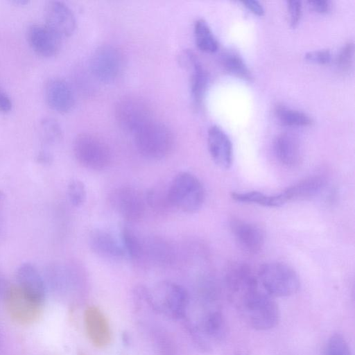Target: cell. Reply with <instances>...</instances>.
Instances as JSON below:
<instances>
[{
	"mask_svg": "<svg viewBox=\"0 0 355 355\" xmlns=\"http://www.w3.org/2000/svg\"><path fill=\"white\" fill-rule=\"evenodd\" d=\"M138 152L145 158L159 160L173 150L174 137L164 123L153 119L134 134Z\"/></svg>",
	"mask_w": 355,
	"mask_h": 355,
	"instance_id": "3",
	"label": "cell"
},
{
	"mask_svg": "<svg viewBox=\"0 0 355 355\" xmlns=\"http://www.w3.org/2000/svg\"><path fill=\"white\" fill-rule=\"evenodd\" d=\"M26 38L33 51L40 56L51 58L60 51L62 38L46 24L29 26Z\"/></svg>",
	"mask_w": 355,
	"mask_h": 355,
	"instance_id": "10",
	"label": "cell"
},
{
	"mask_svg": "<svg viewBox=\"0 0 355 355\" xmlns=\"http://www.w3.org/2000/svg\"><path fill=\"white\" fill-rule=\"evenodd\" d=\"M195 42L202 52L212 53L218 49V43L206 21L199 19L193 26Z\"/></svg>",
	"mask_w": 355,
	"mask_h": 355,
	"instance_id": "24",
	"label": "cell"
},
{
	"mask_svg": "<svg viewBox=\"0 0 355 355\" xmlns=\"http://www.w3.org/2000/svg\"><path fill=\"white\" fill-rule=\"evenodd\" d=\"M287 10L289 17V23L292 28H295L300 21L302 11V2L300 1H288Z\"/></svg>",
	"mask_w": 355,
	"mask_h": 355,
	"instance_id": "33",
	"label": "cell"
},
{
	"mask_svg": "<svg viewBox=\"0 0 355 355\" xmlns=\"http://www.w3.org/2000/svg\"><path fill=\"white\" fill-rule=\"evenodd\" d=\"M114 116L121 129L133 135L153 119L148 104L141 98L132 96H125L117 101Z\"/></svg>",
	"mask_w": 355,
	"mask_h": 355,
	"instance_id": "6",
	"label": "cell"
},
{
	"mask_svg": "<svg viewBox=\"0 0 355 355\" xmlns=\"http://www.w3.org/2000/svg\"><path fill=\"white\" fill-rule=\"evenodd\" d=\"M67 197L70 203L76 207L82 206L87 196L85 184L80 180L73 179L67 185Z\"/></svg>",
	"mask_w": 355,
	"mask_h": 355,
	"instance_id": "29",
	"label": "cell"
},
{
	"mask_svg": "<svg viewBox=\"0 0 355 355\" xmlns=\"http://www.w3.org/2000/svg\"><path fill=\"white\" fill-rule=\"evenodd\" d=\"M16 279L24 299L34 305L42 303L45 297L44 283L39 271L33 264H21L17 268Z\"/></svg>",
	"mask_w": 355,
	"mask_h": 355,
	"instance_id": "9",
	"label": "cell"
},
{
	"mask_svg": "<svg viewBox=\"0 0 355 355\" xmlns=\"http://www.w3.org/2000/svg\"><path fill=\"white\" fill-rule=\"evenodd\" d=\"M40 135L45 143L55 144L61 139L62 131L60 125L55 119L45 117L40 121Z\"/></svg>",
	"mask_w": 355,
	"mask_h": 355,
	"instance_id": "27",
	"label": "cell"
},
{
	"mask_svg": "<svg viewBox=\"0 0 355 355\" xmlns=\"http://www.w3.org/2000/svg\"><path fill=\"white\" fill-rule=\"evenodd\" d=\"M354 46L352 42L345 44L339 51L336 58V66L342 73H349L354 64Z\"/></svg>",
	"mask_w": 355,
	"mask_h": 355,
	"instance_id": "28",
	"label": "cell"
},
{
	"mask_svg": "<svg viewBox=\"0 0 355 355\" xmlns=\"http://www.w3.org/2000/svg\"><path fill=\"white\" fill-rule=\"evenodd\" d=\"M12 108V102L10 98L0 89V112H8Z\"/></svg>",
	"mask_w": 355,
	"mask_h": 355,
	"instance_id": "37",
	"label": "cell"
},
{
	"mask_svg": "<svg viewBox=\"0 0 355 355\" xmlns=\"http://www.w3.org/2000/svg\"><path fill=\"white\" fill-rule=\"evenodd\" d=\"M324 180L320 176L306 178L282 192L286 202L309 199L317 196L323 189Z\"/></svg>",
	"mask_w": 355,
	"mask_h": 355,
	"instance_id": "20",
	"label": "cell"
},
{
	"mask_svg": "<svg viewBox=\"0 0 355 355\" xmlns=\"http://www.w3.org/2000/svg\"><path fill=\"white\" fill-rule=\"evenodd\" d=\"M257 279L262 288L273 297L295 294L300 286L296 272L291 266L278 262L262 265Z\"/></svg>",
	"mask_w": 355,
	"mask_h": 355,
	"instance_id": "4",
	"label": "cell"
},
{
	"mask_svg": "<svg viewBox=\"0 0 355 355\" xmlns=\"http://www.w3.org/2000/svg\"><path fill=\"white\" fill-rule=\"evenodd\" d=\"M37 160L41 163H49L51 159L49 154L46 152H41L37 155Z\"/></svg>",
	"mask_w": 355,
	"mask_h": 355,
	"instance_id": "39",
	"label": "cell"
},
{
	"mask_svg": "<svg viewBox=\"0 0 355 355\" xmlns=\"http://www.w3.org/2000/svg\"><path fill=\"white\" fill-rule=\"evenodd\" d=\"M123 67L121 52L112 45L99 46L92 53L89 60V69L96 79L104 83L114 81Z\"/></svg>",
	"mask_w": 355,
	"mask_h": 355,
	"instance_id": "8",
	"label": "cell"
},
{
	"mask_svg": "<svg viewBox=\"0 0 355 355\" xmlns=\"http://www.w3.org/2000/svg\"><path fill=\"white\" fill-rule=\"evenodd\" d=\"M207 146L213 161L222 168H229L233 160L232 144L227 135L217 125H212L207 132Z\"/></svg>",
	"mask_w": 355,
	"mask_h": 355,
	"instance_id": "14",
	"label": "cell"
},
{
	"mask_svg": "<svg viewBox=\"0 0 355 355\" xmlns=\"http://www.w3.org/2000/svg\"><path fill=\"white\" fill-rule=\"evenodd\" d=\"M231 230L239 245L246 252L257 253L264 244V235L257 225L241 220L230 223Z\"/></svg>",
	"mask_w": 355,
	"mask_h": 355,
	"instance_id": "15",
	"label": "cell"
},
{
	"mask_svg": "<svg viewBox=\"0 0 355 355\" xmlns=\"http://www.w3.org/2000/svg\"><path fill=\"white\" fill-rule=\"evenodd\" d=\"M274 111L278 121L286 126L306 127L313 123L312 119L306 114L283 105H276Z\"/></svg>",
	"mask_w": 355,
	"mask_h": 355,
	"instance_id": "25",
	"label": "cell"
},
{
	"mask_svg": "<svg viewBox=\"0 0 355 355\" xmlns=\"http://www.w3.org/2000/svg\"><path fill=\"white\" fill-rule=\"evenodd\" d=\"M324 355H352V353L345 338L340 334H334L327 341Z\"/></svg>",
	"mask_w": 355,
	"mask_h": 355,
	"instance_id": "31",
	"label": "cell"
},
{
	"mask_svg": "<svg viewBox=\"0 0 355 355\" xmlns=\"http://www.w3.org/2000/svg\"><path fill=\"white\" fill-rule=\"evenodd\" d=\"M15 4H18V5H26L27 3H28V1H25V0H19V1H13Z\"/></svg>",
	"mask_w": 355,
	"mask_h": 355,
	"instance_id": "40",
	"label": "cell"
},
{
	"mask_svg": "<svg viewBox=\"0 0 355 355\" xmlns=\"http://www.w3.org/2000/svg\"><path fill=\"white\" fill-rule=\"evenodd\" d=\"M121 245L125 255L133 260H140L144 257V244L130 228L124 227L121 231Z\"/></svg>",
	"mask_w": 355,
	"mask_h": 355,
	"instance_id": "26",
	"label": "cell"
},
{
	"mask_svg": "<svg viewBox=\"0 0 355 355\" xmlns=\"http://www.w3.org/2000/svg\"><path fill=\"white\" fill-rule=\"evenodd\" d=\"M45 98L49 107L53 111L66 114L75 105V96L70 85L62 78H52L45 86Z\"/></svg>",
	"mask_w": 355,
	"mask_h": 355,
	"instance_id": "13",
	"label": "cell"
},
{
	"mask_svg": "<svg viewBox=\"0 0 355 355\" xmlns=\"http://www.w3.org/2000/svg\"><path fill=\"white\" fill-rule=\"evenodd\" d=\"M171 207L183 212L193 213L201 208L205 201V189L200 180L193 174L182 171L172 180L166 189Z\"/></svg>",
	"mask_w": 355,
	"mask_h": 355,
	"instance_id": "2",
	"label": "cell"
},
{
	"mask_svg": "<svg viewBox=\"0 0 355 355\" xmlns=\"http://www.w3.org/2000/svg\"><path fill=\"white\" fill-rule=\"evenodd\" d=\"M236 355H245V354L244 353H239V354H238Z\"/></svg>",
	"mask_w": 355,
	"mask_h": 355,
	"instance_id": "41",
	"label": "cell"
},
{
	"mask_svg": "<svg viewBox=\"0 0 355 355\" xmlns=\"http://www.w3.org/2000/svg\"><path fill=\"white\" fill-rule=\"evenodd\" d=\"M250 12L255 15L261 17L264 15V8L257 1L248 0L241 2Z\"/></svg>",
	"mask_w": 355,
	"mask_h": 355,
	"instance_id": "36",
	"label": "cell"
},
{
	"mask_svg": "<svg viewBox=\"0 0 355 355\" xmlns=\"http://www.w3.org/2000/svg\"><path fill=\"white\" fill-rule=\"evenodd\" d=\"M85 323L87 336L97 347H104L111 340L109 324L105 316L98 308L90 306L85 313Z\"/></svg>",
	"mask_w": 355,
	"mask_h": 355,
	"instance_id": "16",
	"label": "cell"
},
{
	"mask_svg": "<svg viewBox=\"0 0 355 355\" xmlns=\"http://www.w3.org/2000/svg\"><path fill=\"white\" fill-rule=\"evenodd\" d=\"M8 292V288L5 279L0 276V295L5 296Z\"/></svg>",
	"mask_w": 355,
	"mask_h": 355,
	"instance_id": "38",
	"label": "cell"
},
{
	"mask_svg": "<svg viewBox=\"0 0 355 355\" xmlns=\"http://www.w3.org/2000/svg\"><path fill=\"white\" fill-rule=\"evenodd\" d=\"M306 60L320 64L329 63L331 60V54L329 50L312 51L305 54Z\"/></svg>",
	"mask_w": 355,
	"mask_h": 355,
	"instance_id": "34",
	"label": "cell"
},
{
	"mask_svg": "<svg viewBox=\"0 0 355 355\" xmlns=\"http://www.w3.org/2000/svg\"><path fill=\"white\" fill-rule=\"evenodd\" d=\"M145 200L149 207L158 211L171 207L167 198L166 189H150L146 192Z\"/></svg>",
	"mask_w": 355,
	"mask_h": 355,
	"instance_id": "30",
	"label": "cell"
},
{
	"mask_svg": "<svg viewBox=\"0 0 355 355\" xmlns=\"http://www.w3.org/2000/svg\"><path fill=\"white\" fill-rule=\"evenodd\" d=\"M44 17L45 24L61 38L71 36L76 28L74 14L62 1H49L45 8Z\"/></svg>",
	"mask_w": 355,
	"mask_h": 355,
	"instance_id": "11",
	"label": "cell"
},
{
	"mask_svg": "<svg viewBox=\"0 0 355 355\" xmlns=\"http://www.w3.org/2000/svg\"><path fill=\"white\" fill-rule=\"evenodd\" d=\"M181 58L182 64L189 69L190 91L193 102L196 106H199L208 87V73L193 51H185Z\"/></svg>",
	"mask_w": 355,
	"mask_h": 355,
	"instance_id": "12",
	"label": "cell"
},
{
	"mask_svg": "<svg viewBox=\"0 0 355 355\" xmlns=\"http://www.w3.org/2000/svg\"><path fill=\"white\" fill-rule=\"evenodd\" d=\"M226 282L234 298L259 284L250 267L243 263L230 266L226 274Z\"/></svg>",
	"mask_w": 355,
	"mask_h": 355,
	"instance_id": "18",
	"label": "cell"
},
{
	"mask_svg": "<svg viewBox=\"0 0 355 355\" xmlns=\"http://www.w3.org/2000/svg\"><path fill=\"white\" fill-rule=\"evenodd\" d=\"M73 151L77 162L89 170H104L112 161V153L109 146L92 134L78 135L73 141Z\"/></svg>",
	"mask_w": 355,
	"mask_h": 355,
	"instance_id": "5",
	"label": "cell"
},
{
	"mask_svg": "<svg viewBox=\"0 0 355 355\" xmlns=\"http://www.w3.org/2000/svg\"><path fill=\"white\" fill-rule=\"evenodd\" d=\"M308 3L312 10L320 14H327L331 9V2L329 1H309Z\"/></svg>",
	"mask_w": 355,
	"mask_h": 355,
	"instance_id": "35",
	"label": "cell"
},
{
	"mask_svg": "<svg viewBox=\"0 0 355 355\" xmlns=\"http://www.w3.org/2000/svg\"><path fill=\"white\" fill-rule=\"evenodd\" d=\"M144 257L160 265H168L175 257L174 251L166 241L159 237H151L144 241Z\"/></svg>",
	"mask_w": 355,
	"mask_h": 355,
	"instance_id": "21",
	"label": "cell"
},
{
	"mask_svg": "<svg viewBox=\"0 0 355 355\" xmlns=\"http://www.w3.org/2000/svg\"><path fill=\"white\" fill-rule=\"evenodd\" d=\"M245 320L253 329L266 331L275 327L279 319V310L273 297L259 285L235 298Z\"/></svg>",
	"mask_w": 355,
	"mask_h": 355,
	"instance_id": "1",
	"label": "cell"
},
{
	"mask_svg": "<svg viewBox=\"0 0 355 355\" xmlns=\"http://www.w3.org/2000/svg\"><path fill=\"white\" fill-rule=\"evenodd\" d=\"M220 61L223 69L229 73L243 80L251 81V72L237 51L232 49L223 51Z\"/></svg>",
	"mask_w": 355,
	"mask_h": 355,
	"instance_id": "22",
	"label": "cell"
},
{
	"mask_svg": "<svg viewBox=\"0 0 355 355\" xmlns=\"http://www.w3.org/2000/svg\"><path fill=\"white\" fill-rule=\"evenodd\" d=\"M209 332L218 338L225 337L227 327L225 320L220 312L212 313L207 322Z\"/></svg>",
	"mask_w": 355,
	"mask_h": 355,
	"instance_id": "32",
	"label": "cell"
},
{
	"mask_svg": "<svg viewBox=\"0 0 355 355\" xmlns=\"http://www.w3.org/2000/svg\"><path fill=\"white\" fill-rule=\"evenodd\" d=\"M274 152L277 159L284 165L293 167L302 159L300 142L294 135L284 132L279 135L274 141Z\"/></svg>",
	"mask_w": 355,
	"mask_h": 355,
	"instance_id": "19",
	"label": "cell"
},
{
	"mask_svg": "<svg viewBox=\"0 0 355 355\" xmlns=\"http://www.w3.org/2000/svg\"><path fill=\"white\" fill-rule=\"evenodd\" d=\"M233 200L243 203L257 204L268 207H278L286 202L282 193L279 194H266L252 191L247 192H234L231 195Z\"/></svg>",
	"mask_w": 355,
	"mask_h": 355,
	"instance_id": "23",
	"label": "cell"
},
{
	"mask_svg": "<svg viewBox=\"0 0 355 355\" xmlns=\"http://www.w3.org/2000/svg\"><path fill=\"white\" fill-rule=\"evenodd\" d=\"M88 241L91 250L101 257L119 259L125 256L121 243L106 230L91 231Z\"/></svg>",
	"mask_w": 355,
	"mask_h": 355,
	"instance_id": "17",
	"label": "cell"
},
{
	"mask_svg": "<svg viewBox=\"0 0 355 355\" xmlns=\"http://www.w3.org/2000/svg\"><path fill=\"white\" fill-rule=\"evenodd\" d=\"M109 200L114 209L128 222H138L145 214V196L132 187L122 186L114 189Z\"/></svg>",
	"mask_w": 355,
	"mask_h": 355,
	"instance_id": "7",
	"label": "cell"
}]
</instances>
